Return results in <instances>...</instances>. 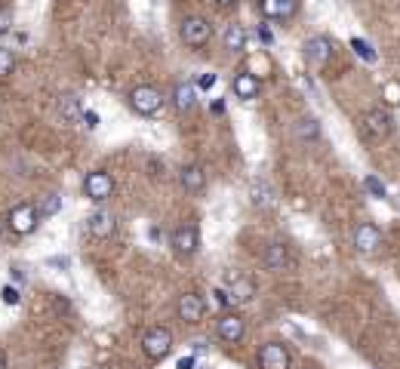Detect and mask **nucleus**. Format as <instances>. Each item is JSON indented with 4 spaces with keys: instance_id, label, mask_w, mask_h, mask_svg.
Here are the masks:
<instances>
[{
    "instance_id": "nucleus-27",
    "label": "nucleus",
    "mask_w": 400,
    "mask_h": 369,
    "mask_svg": "<svg viewBox=\"0 0 400 369\" xmlns=\"http://www.w3.org/2000/svg\"><path fill=\"white\" fill-rule=\"evenodd\" d=\"M0 298H3V302L10 305V308H15V305H19V298H22V296H19V289H15L13 283H6V287L0 289Z\"/></svg>"
},
{
    "instance_id": "nucleus-33",
    "label": "nucleus",
    "mask_w": 400,
    "mask_h": 369,
    "mask_svg": "<svg viewBox=\"0 0 400 369\" xmlns=\"http://www.w3.org/2000/svg\"><path fill=\"white\" fill-rule=\"evenodd\" d=\"M83 120H87V126H90V129H96L99 123H102V117H99L96 111H83Z\"/></svg>"
},
{
    "instance_id": "nucleus-20",
    "label": "nucleus",
    "mask_w": 400,
    "mask_h": 369,
    "mask_svg": "<svg viewBox=\"0 0 400 369\" xmlns=\"http://www.w3.org/2000/svg\"><path fill=\"white\" fill-rule=\"evenodd\" d=\"M231 298L234 302H250L252 296H256V283L250 280V277H234V283H231Z\"/></svg>"
},
{
    "instance_id": "nucleus-13",
    "label": "nucleus",
    "mask_w": 400,
    "mask_h": 369,
    "mask_svg": "<svg viewBox=\"0 0 400 369\" xmlns=\"http://www.w3.org/2000/svg\"><path fill=\"white\" fill-rule=\"evenodd\" d=\"M262 265L268 268V271H287V268L292 265V256H290V246L274 240L265 246V252H262Z\"/></svg>"
},
{
    "instance_id": "nucleus-35",
    "label": "nucleus",
    "mask_w": 400,
    "mask_h": 369,
    "mask_svg": "<svg viewBox=\"0 0 400 369\" xmlns=\"http://www.w3.org/2000/svg\"><path fill=\"white\" fill-rule=\"evenodd\" d=\"M210 111L213 114H225V99H215V102L210 105Z\"/></svg>"
},
{
    "instance_id": "nucleus-38",
    "label": "nucleus",
    "mask_w": 400,
    "mask_h": 369,
    "mask_svg": "<svg viewBox=\"0 0 400 369\" xmlns=\"http://www.w3.org/2000/svg\"><path fill=\"white\" fill-rule=\"evenodd\" d=\"M0 369H6V366H3V357H0Z\"/></svg>"
},
{
    "instance_id": "nucleus-37",
    "label": "nucleus",
    "mask_w": 400,
    "mask_h": 369,
    "mask_svg": "<svg viewBox=\"0 0 400 369\" xmlns=\"http://www.w3.org/2000/svg\"><path fill=\"white\" fill-rule=\"evenodd\" d=\"M215 3H219V6H234L237 0H215Z\"/></svg>"
},
{
    "instance_id": "nucleus-25",
    "label": "nucleus",
    "mask_w": 400,
    "mask_h": 369,
    "mask_svg": "<svg viewBox=\"0 0 400 369\" xmlns=\"http://www.w3.org/2000/svg\"><path fill=\"white\" fill-rule=\"evenodd\" d=\"M351 50L357 52V56L364 59V62H376V50H373V46H369L366 41H360V37H351Z\"/></svg>"
},
{
    "instance_id": "nucleus-36",
    "label": "nucleus",
    "mask_w": 400,
    "mask_h": 369,
    "mask_svg": "<svg viewBox=\"0 0 400 369\" xmlns=\"http://www.w3.org/2000/svg\"><path fill=\"white\" fill-rule=\"evenodd\" d=\"M10 271H13V280H15V283H22V280H25V274H22L19 268H10Z\"/></svg>"
},
{
    "instance_id": "nucleus-14",
    "label": "nucleus",
    "mask_w": 400,
    "mask_h": 369,
    "mask_svg": "<svg viewBox=\"0 0 400 369\" xmlns=\"http://www.w3.org/2000/svg\"><path fill=\"white\" fill-rule=\"evenodd\" d=\"M259 10L268 22H287L296 15L299 0H259Z\"/></svg>"
},
{
    "instance_id": "nucleus-6",
    "label": "nucleus",
    "mask_w": 400,
    "mask_h": 369,
    "mask_svg": "<svg viewBox=\"0 0 400 369\" xmlns=\"http://www.w3.org/2000/svg\"><path fill=\"white\" fill-rule=\"evenodd\" d=\"M6 225L13 234H34L41 225V210L34 203H15L10 215H6Z\"/></svg>"
},
{
    "instance_id": "nucleus-29",
    "label": "nucleus",
    "mask_w": 400,
    "mask_h": 369,
    "mask_svg": "<svg viewBox=\"0 0 400 369\" xmlns=\"http://www.w3.org/2000/svg\"><path fill=\"white\" fill-rule=\"evenodd\" d=\"M213 296H215V302H219L222 308H231V305H234V298H231V289H228V287H215Z\"/></svg>"
},
{
    "instance_id": "nucleus-7",
    "label": "nucleus",
    "mask_w": 400,
    "mask_h": 369,
    "mask_svg": "<svg viewBox=\"0 0 400 369\" xmlns=\"http://www.w3.org/2000/svg\"><path fill=\"white\" fill-rule=\"evenodd\" d=\"M142 351L148 360H164L169 351H173V333H169L166 326H151L148 333L142 335Z\"/></svg>"
},
{
    "instance_id": "nucleus-28",
    "label": "nucleus",
    "mask_w": 400,
    "mask_h": 369,
    "mask_svg": "<svg viewBox=\"0 0 400 369\" xmlns=\"http://www.w3.org/2000/svg\"><path fill=\"white\" fill-rule=\"evenodd\" d=\"M62 210V197L59 194H50L43 200V215H56Z\"/></svg>"
},
{
    "instance_id": "nucleus-8",
    "label": "nucleus",
    "mask_w": 400,
    "mask_h": 369,
    "mask_svg": "<svg viewBox=\"0 0 400 369\" xmlns=\"http://www.w3.org/2000/svg\"><path fill=\"white\" fill-rule=\"evenodd\" d=\"M259 360V369H290L292 357H290V348L283 342H265L256 354Z\"/></svg>"
},
{
    "instance_id": "nucleus-5",
    "label": "nucleus",
    "mask_w": 400,
    "mask_h": 369,
    "mask_svg": "<svg viewBox=\"0 0 400 369\" xmlns=\"http://www.w3.org/2000/svg\"><path fill=\"white\" fill-rule=\"evenodd\" d=\"M114 188L117 184H114V175L108 169H92V173H87V179H83V194L92 203H105L114 194Z\"/></svg>"
},
{
    "instance_id": "nucleus-17",
    "label": "nucleus",
    "mask_w": 400,
    "mask_h": 369,
    "mask_svg": "<svg viewBox=\"0 0 400 369\" xmlns=\"http://www.w3.org/2000/svg\"><path fill=\"white\" fill-rule=\"evenodd\" d=\"M197 83H191V80H182V83H176L173 87V108L179 114H188L191 108L197 105Z\"/></svg>"
},
{
    "instance_id": "nucleus-2",
    "label": "nucleus",
    "mask_w": 400,
    "mask_h": 369,
    "mask_svg": "<svg viewBox=\"0 0 400 369\" xmlns=\"http://www.w3.org/2000/svg\"><path fill=\"white\" fill-rule=\"evenodd\" d=\"M129 108H133L136 114H142V117H154V114L164 108V92L157 87H148V83H142V87L129 89Z\"/></svg>"
},
{
    "instance_id": "nucleus-10",
    "label": "nucleus",
    "mask_w": 400,
    "mask_h": 369,
    "mask_svg": "<svg viewBox=\"0 0 400 369\" xmlns=\"http://www.w3.org/2000/svg\"><path fill=\"white\" fill-rule=\"evenodd\" d=\"M302 56L311 68H327V62L333 59V41L329 37H308L302 46Z\"/></svg>"
},
{
    "instance_id": "nucleus-31",
    "label": "nucleus",
    "mask_w": 400,
    "mask_h": 369,
    "mask_svg": "<svg viewBox=\"0 0 400 369\" xmlns=\"http://www.w3.org/2000/svg\"><path fill=\"white\" fill-rule=\"evenodd\" d=\"M176 369H197V354H188V357H182Z\"/></svg>"
},
{
    "instance_id": "nucleus-34",
    "label": "nucleus",
    "mask_w": 400,
    "mask_h": 369,
    "mask_svg": "<svg viewBox=\"0 0 400 369\" xmlns=\"http://www.w3.org/2000/svg\"><path fill=\"white\" fill-rule=\"evenodd\" d=\"M259 41L265 43V46H271V43H274V34L268 31V25H262V28H259Z\"/></svg>"
},
{
    "instance_id": "nucleus-22",
    "label": "nucleus",
    "mask_w": 400,
    "mask_h": 369,
    "mask_svg": "<svg viewBox=\"0 0 400 369\" xmlns=\"http://www.w3.org/2000/svg\"><path fill=\"white\" fill-rule=\"evenodd\" d=\"M250 200H252V206H271V203H274V191H271V184H265V182H252V184H250Z\"/></svg>"
},
{
    "instance_id": "nucleus-30",
    "label": "nucleus",
    "mask_w": 400,
    "mask_h": 369,
    "mask_svg": "<svg viewBox=\"0 0 400 369\" xmlns=\"http://www.w3.org/2000/svg\"><path fill=\"white\" fill-rule=\"evenodd\" d=\"M213 87H215V74H203V77L197 80V89H200V92H206V89H213Z\"/></svg>"
},
{
    "instance_id": "nucleus-12",
    "label": "nucleus",
    "mask_w": 400,
    "mask_h": 369,
    "mask_svg": "<svg viewBox=\"0 0 400 369\" xmlns=\"http://www.w3.org/2000/svg\"><path fill=\"white\" fill-rule=\"evenodd\" d=\"M176 311H179L182 323H200L203 320V314H206V298L200 296V292H182Z\"/></svg>"
},
{
    "instance_id": "nucleus-9",
    "label": "nucleus",
    "mask_w": 400,
    "mask_h": 369,
    "mask_svg": "<svg viewBox=\"0 0 400 369\" xmlns=\"http://www.w3.org/2000/svg\"><path fill=\"white\" fill-rule=\"evenodd\" d=\"M354 249L364 252V256H373V252H379L382 246V231L373 225V222H360L357 228H354V237H351Z\"/></svg>"
},
{
    "instance_id": "nucleus-3",
    "label": "nucleus",
    "mask_w": 400,
    "mask_h": 369,
    "mask_svg": "<svg viewBox=\"0 0 400 369\" xmlns=\"http://www.w3.org/2000/svg\"><path fill=\"white\" fill-rule=\"evenodd\" d=\"M360 129H364V136L369 142H382V138H388L394 133V120H391V114L385 108H369L364 117H360Z\"/></svg>"
},
{
    "instance_id": "nucleus-19",
    "label": "nucleus",
    "mask_w": 400,
    "mask_h": 369,
    "mask_svg": "<svg viewBox=\"0 0 400 369\" xmlns=\"http://www.w3.org/2000/svg\"><path fill=\"white\" fill-rule=\"evenodd\" d=\"M222 41H225V50L228 52H243L246 50V28L243 25H228Z\"/></svg>"
},
{
    "instance_id": "nucleus-32",
    "label": "nucleus",
    "mask_w": 400,
    "mask_h": 369,
    "mask_svg": "<svg viewBox=\"0 0 400 369\" xmlns=\"http://www.w3.org/2000/svg\"><path fill=\"white\" fill-rule=\"evenodd\" d=\"M13 25V19H10V10H0V34H6Z\"/></svg>"
},
{
    "instance_id": "nucleus-21",
    "label": "nucleus",
    "mask_w": 400,
    "mask_h": 369,
    "mask_svg": "<svg viewBox=\"0 0 400 369\" xmlns=\"http://www.w3.org/2000/svg\"><path fill=\"white\" fill-rule=\"evenodd\" d=\"M59 111H62V117H65L68 123L77 120V117H83V105H80V99L71 96V92L59 99Z\"/></svg>"
},
{
    "instance_id": "nucleus-23",
    "label": "nucleus",
    "mask_w": 400,
    "mask_h": 369,
    "mask_svg": "<svg viewBox=\"0 0 400 369\" xmlns=\"http://www.w3.org/2000/svg\"><path fill=\"white\" fill-rule=\"evenodd\" d=\"M296 136L302 138V142H317L320 138V123L314 117H302L296 123Z\"/></svg>"
},
{
    "instance_id": "nucleus-15",
    "label": "nucleus",
    "mask_w": 400,
    "mask_h": 369,
    "mask_svg": "<svg viewBox=\"0 0 400 369\" xmlns=\"http://www.w3.org/2000/svg\"><path fill=\"white\" fill-rule=\"evenodd\" d=\"M114 231H117V222H114L111 212L105 210H96L87 215V234L96 237V240H105V237H111Z\"/></svg>"
},
{
    "instance_id": "nucleus-26",
    "label": "nucleus",
    "mask_w": 400,
    "mask_h": 369,
    "mask_svg": "<svg viewBox=\"0 0 400 369\" xmlns=\"http://www.w3.org/2000/svg\"><path fill=\"white\" fill-rule=\"evenodd\" d=\"M364 188H366L373 197H379V200H385V194H388V191H385V184L376 179V175H366V179H364Z\"/></svg>"
},
{
    "instance_id": "nucleus-11",
    "label": "nucleus",
    "mask_w": 400,
    "mask_h": 369,
    "mask_svg": "<svg viewBox=\"0 0 400 369\" xmlns=\"http://www.w3.org/2000/svg\"><path fill=\"white\" fill-rule=\"evenodd\" d=\"M215 333H219L222 342H228V345H241L243 342V335H246V323L241 314H234V311H225L219 317V323H215Z\"/></svg>"
},
{
    "instance_id": "nucleus-4",
    "label": "nucleus",
    "mask_w": 400,
    "mask_h": 369,
    "mask_svg": "<svg viewBox=\"0 0 400 369\" xmlns=\"http://www.w3.org/2000/svg\"><path fill=\"white\" fill-rule=\"evenodd\" d=\"M169 249H173L179 259L197 256V249H200V231H197V225L182 222V225L169 234Z\"/></svg>"
},
{
    "instance_id": "nucleus-16",
    "label": "nucleus",
    "mask_w": 400,
    "mask_h": 369,
    "mask_svg": "<svg viewBox=\"0 0 400 369\" xmlns=\"http://www.w3.org/2000/svg\"><path fill=\"white\" fill-rule=\"evenodd\" d=\"M231 89H234V96L241 99V102H252V99H259L262 83H259L256 74L241 71V74H234V80H231Z\"/></svg>"
},
{
    "instance_id": "nucleus-1",
    "label": "nucleus",
    "mask_w": 400,
    "mask_h": 369,
    "mask_svg": "<svg viewBox=\"0 0 400 369\" xmlns=\"http://www.w3.org/2000/svg\"><path fill=\"white\" fill-rule=\"evenodd\" d=\"M179 34L188 50H203V46L213 41V25L206 15H185L179 25Z\"/></svg>"
},
{
    "instance_id": "nucleus-18",
    "label": "nucleus",
    "mask_w": 400,
    "mask_h": 369,
    "mask_svg": "<svg viewBox=\"0 0 400 369\" xmlns=\"http://www.w3.org/2000/svg\"><path fill=\"white\" fill-rule=\"evenodd\" d=\"M179 179L188 194H203L206 191V173H203V166H197V164H185L179 169Z\"/></svg>"
},
{
    "instance_id": "nucleus-24",
    "label": "nucleus",
    "mask_w": 400,
    "mask_h": 369,
    "mask_svg": "<svg viewBox=\"0 0 400 369\" xmlns=\"http://www.w3.org/2000/svg\"><path fill=\"white\" fill-rule=\"evenodd\" d=\"M15 71V52L10 46H0V77H10Z\"/></svg>"
}]
</instances>
